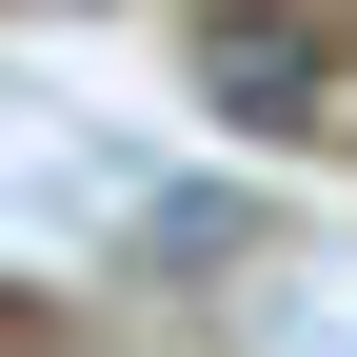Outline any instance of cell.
Wrapping results in <instances>:
<instances>
[{
    "label": "cell",
    "instance_id": "obj_1",
    "mask_svg": "<svg viewBox=\"0 0 357 357\" xmlns=\"http://www.w3.org/2000/svg\"><path fill=\"white\" fill-rule=\"evenodd\" d=\"M199 100L238 119V139H318L337 119V40L298 20V0H218L199 20Z\"/></svg>",
    "mask_w": 357,
    "mask_h": 357
}]
</instances>
